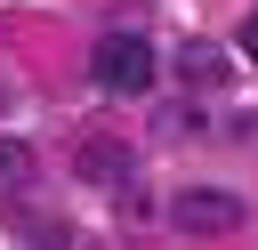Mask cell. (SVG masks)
Returning <instances> with one entry per match:
<instances>
[{"label": "cell", "instance_id": "1", "mask_svg": "<svg viewBox=\"0 0 258 250\" xmlns=\"http://www.w3.org/2000/svg\"><path fill=\"white\" fill-rule=\"evenodd\" d=\"M89 81H97L105 97H145V89H153V48H145L137 32H105V40L89 48Z\"/></svg>", "mask_w": 258, "mask_h": 250}, {"label": "cell", "instance_id": "2", "mask_svg": "<svg viewBox=\"0 0 258 250\" xmlns=\"http://www.w3.org/2000/svg\"><path fill=\"white\" fill-rule=\"evenodd\" d=\"M169 218H177L185 234H234V226H242V194H226V185H185Z\"/></svg>", "mask_w": 258, "mask_h": 250}, {"label": "cell", "instance_id": "3", "mask_svg": "<svg viewBox=\"0 0 258 250\" xmlns=\"http://www.w3.org/2000/svg\"><path fill=\"white\" fill-rule=\"evenodd\" d=\"M137 169V145H121V137H89L81 145V177H97V185H121Z\"/></svg>", "mask_w": 258, "mask_h": 250}, {"label": "cell", "instance_id": "4", "mask_svg": "<svg viewBox=\"0 0 258 250\" xmlns=\"http://www.w3.org/2000/svg\"><path fill=\"white\" fill-rule=\"evenodd\" d=\"M177 81H185V89H226V48L185 40V48H177Z\"/></svg>", "mask_w": 258, "mask_h": 250}, {"label": "cell", "instance_id": "5", "mask_svg": "<svg viewBox=\"0 0 258 250\" xmlns=\"http://www.w3.org/2000/svg\"><path fill=\"white\" fill-rule=\"evenodd\" d=\"M32 177V145L24 137H0V185H24Z\"/></svg>", "mask_w": 258, "mask_h": 250}, {"label": "cell", "instance_id": "6", "mask_svg": "<svg viewBox=\"0 0 258 250\" xmlns=\"http://www.w3.org/2000/svg\"><path fill=\"white\" fill-rule=\"evenodd\" d=\"M242 56H250V65H258V16H250V24H242Z\"/></svg>", "mask_w": 258, "mask_h": 250}]
</instances>
